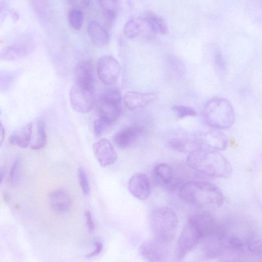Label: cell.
Wrapping results in <instances>:
<instances>
[{"label":"cell","mask_w":262,"mask_h":262,"mask_svg":"<svg viewBox=\"0 0 262 262\" xmlns=\"http://www.w3.org/2000/svg\"><path fill=\"white\" fill-rule=\"evenodd\" d=\"M178 195L185 202L201 208L219 207L224 201L220 189L206 181L185 182L180 187Z\"/></svg>","instance_id":"cell-1"},{"label":"cell","mask_w":262,"mask_h":262,"mask_svg":"<svg viewBox=\"0 0 262 262\" xmlns=\"http://www.w3.org/2000/svg\"><path fill=\"white\" fill-rule=\"evenodd\" d=\"M186 162L192 169L212 178H226L232 172L229 162L217 151L196 148L188 154Z\"/></svg>","instance_id":"cell-2"},{"label":"cell","mask_w":262,"mask_h":262,"mask_svg":"<svg viewBox=\"0 0 262 262\" xmlns=\"http://www.w3.org/2000/svg\"><path fill=\"white\" fill-rule=\"evenodd\" d=\"M203 116L210 127L220 130L230 128L235 120L232 104L226 98L221 97L212 98L205 103Z\"/></svg>","instance_id":"cell-3"},{"label":"cell","mask_w":262,"mask_h":262,"mask_svg":"<svg viewBox=\"0 0 262 262\" xmlns=\"http://www.w3.org/2000/svg\"><path fill=\"white\" fill-rule=\"evenodd\" d=\"M149 224L155 239L167 244L175 236L178 220L172 209L167 207H160L150 212Z\"/></svg>","instance_id":"cell-4"},{"label":"cell","mask_w":262,"mask_h":262,"mask_svg":"<svg viewBox=\"0 0 262 262\" xmlns=\"http://www.w3.org/2000/svg\"><path fill=\"white\" fill-rule=\"evenodd\" d=\"M96 105L98 117L113 125L120 117L122 110L120 90L116 88L106 89L99 96Z\"/></svg>","instance_id":"cell-5"},{"label":"cell","mask_w":262,"mask_h":262,"mask_svg":"<svg viewBox=\"0 0 262 262\" xmlns=\"http://www.w3.org/2000/svg\"><path fill=\"white\" fill-rule=\"evenodd\" d=\"M69 97L71 106L75 111L87 113L94 104V88L75 82L71 88Z\"/></svg>","instance_id":"cell-6"},{"label":"cell","mask_w":262,"mask_h":262,"mask_svg":"<svg viewBox=\"0 0 262 262\" xmlns=\"http://www.w3.org/2000/svg\"><path fill=\"white\" fill-rule=\"evenodd\" d=\"M196 148L214 151L225 150L228 146V139L220 130L210 129L194 135Z\"/></svg>","instance_id":"cell-7"},{"label":"cell","mask_w":262,"mask_h":262,"mask_svg":"<svg viewBox=\"0 0 262 262\" xmlns=\"http://www.w3.org/2000/svg\"><path fill=\"white\" fill-rule=\"evenodd\" d=\"M139 252L145 262H166L169 255L167 244L156 239L143 242Z\"/></svg>","instance_id":"cell-8"},{"label":"cell","mask_w":262,"mask_h":262,"mask_svg":"<svg viewBox=\"0 0 262 262\" xmlns=\"http://www.w3.org/2000/svg\"><path fill=\"white\" fill-rule=\"evenodd\" d=\"M121 67L118 61L113 57L105 55L101 57L97 64V73L99 79L104 84L111 85L118 79Z\"/></svg>","instance_id":"cell-9"},{"label":"cell","mask_w":262,"mask_h":262,"mask_svg":"<svg viewBox=\"0 0 262 262\" xmlns=\"http://www.w3.org/2000/svg\"><path fill=\"white\" fill-rule=\"evenodd\" d=\"M202 238L196 227L189 221L183 228L178 241V256L183 258Z\"/></svg>","instance_id":"cell-10"},{"label":"cell","mask_w":262,"mask_h":262,"mask_svg":"<svg viewBox=\"0 0 262 262\" xmlns=\"http://www.w3.org/2000/svg\"><path fill=\"white\" fill-rule=\"evenodd\" d=\"M188 221L196 227L202 238L213 236L217 228L215 219L207 210L191 215Z\"/></svg>","instance_id":"cell-11"},{"label":"cell","mask_w":262,"mask_h":262,"mask_svg":"<svg viewBox=\"0 0 262 262\" xmlns=\"http://www.w3.org/2000/svg\"><path fill=\"white\" fill-rule=\"evenodd\" d=\"M129 192L140 200L147 199L151 193V185L148 176L143 173H136L132 175L128 182Z\"/></svg>","instance_id":"cell-12"},{"label":"cell","mask_w":262,"mask_h":262,"mask_svg":"<svg viewBox=\"0 0 262 262\" xmlns=\"http://www.w3.org/2000/svg\"><path fill=\"white\" fill-rule=\"evenodd\" d=\"M94 154L97 161L102 167L113 164L117 155L109 140L102 138L95 142L93 146Z\"/></svg>","instance_id":"cell-13"},{"label":"cell","mask_w":262,"mask_h":262,"mask_svg":"<svg viewBox=\"0 0 262 262\" xmlns=\"http://www.w3.org/2000/svg\"><path fill=\"white\" fill-rule=\"evenodd\" d=\"M158 97L155 92L141 93L129 91L126 93L123 102L126 108L130 110L143 107L154 102Z\"/></svg>","instance_id":"cell-14"},{"label":"cell","mask_w":262,"mask_h":262,"mask_svg":"<svg viewBox=\"0 0 262 262\" xmlns=\"http://www.w3.org/2000/svg\"><path fill=\"white\" fill-rule=\"evenodd\" d=\"M143 130L139 125L125 127L116 133L113 137L115 144L120 148H126L139 138Z\"/></svg>","instance_id":"cell-15"},{"label":"cell","mask_w":262,"mask_h":262,"mask_svg":"<svg viewBox=\"0 0 262 262\" xmlns=\"http://www.w3.org/2000/svg\"><path fill=\"white\" fill-rule=\"evenodd\" d=\"M51 209L57 213L67 212L72 206V198L69 193L63 189L51 191L48 197Z\"/></svg>","instance_id":"cell-16"},{"label":"cell","mask_w":262,"mask_h":262,"mask_svg":"<svg viewBox=\"0 0 262 262\" xmlns=\"http://www.w3.org/2000/svg\"><path fill=\"white\" fill-rule=\"evenodd\" d=\"M94 67L90 60L78 62L74 70L75 82L83 85L94 88L95 74Z\"/></svg>","instance_id":"cell-17"},{"label":"cell","mask_w":262,"mask_h":262,"mask_svg":"<svg viewBox=\"0 0 262 262\" xmlns=\"http://www.w3.org/2000/svg\"><path fill=\"white\" fill-rule=\"evenodd\" d=\"M152 179L157 186L164 187L172 186L174 183L173 170L165 163L159 164L153 168Z\"/></svg>","instance_id":"cell-18"},{"label":"cell","mask_w":262,"mask_h":262,"mask_svg":"<svg viewBox=\"0 0 262 262\" xmlns=\"http://www.w3.org/2000/svg\"><path fill=\"white\" fill-rule=\"evenodd\" d=\"M88 33L93 43L102 47L106 45L110 40V35L105 27L96 21L90 22L87 28Z\"/></svg>","instance_id":"cell-19"},{"label":"cell","mask_w":262,"mask_h":262,"mask_svg":"<svg viewBox=\"0 0 262 262\" xmlns=\"http://www.w3.org/2000/svg\"><path fill=\"white\" fill-rule=\"evenodd\" d=\"M142 20L149 30L154 33L164 34L168 32V28L165 20L154 12L146 13Z\"/></svg>","instance_id":"cell-20"},{"label":"cell","mask_w":262,"mask_h":262,"mask_svg":"<svg viewBox=\"0 0 262 262\" xmlns=\"http://www.w3.org/2000/svg\"><path fill=\"white\" fill-rule=\"evenodd\" d=\"M170 146L174 150L183 153L188 152L196 148L194 135L191 137L178 136L169 140Z\"/></svg>","instance_id":"cell-21"},{"label":"cell","mask_w":262,"mask_h":262,"mask_svg":"<svg viewBox=\"0 0 262 262\" xmlns=\"http://www.w3.org/2000/svg\"><path fill=\"white\" fill-rule=\"evenodd\" d=\"M108 27H112L116 20L118 9V2L117 1H99L98 2Z\"/></svg>","instance_id":"cell-22"},{"label":"cell","mask_w":262,"mask_h":262,"mask_svg":"<svg viewBox=\"0 0 262 262\" xmlns=\"http://www.w3.org/2000/svg\"><path fill=\"white\" fill-rule=\"evenodd\" d=\"M32 132V123L30 122L24 127L20 134H12L9 138V141L12 145L25 148L30 144Z\"/></svg>","instance_id":"cell-23"},{"label":"cell","mask_w":262,"mask_h":262,"mask_svg":"<svg viewBox=\"0 0 262 262\" xmlns=\"http://www.w3.org/2000/svg\"><path fill=\"white\" fill-rule=\"evenodd\" d=\"M28 53V49L26 45L16 43L4 49L1 52V57L6 60H14L25 56Z\"/></svg>","instance_id":"cell-24"},{"label":"cell","mask_w":262,"mask_h":262,"mask_svg":"<svg viewBox=\"0 0 262 262\" xmlns=\"http://www.w3.org/2000/svg\"><path fill=\"white\" fill-rule=\"evenodd\" d=\"M141 20L130 19L125 24L124 33L125 36L129 39L138 37L142 30V23Z\"/></svg>","instance_id":"cell-25"},{"label":"cell","mask_w":262,"mask_h":262,"mask_svg":"<svg viewBox=\"0 0 262 262\" xmlns=\"http://www.w3.org/2000/svg\"><path fill=\"white\" fill-rule=\"evenodd\" d=\"M37 139L34 144L31 145L33 150H39L43 148L47 141L45 123L43 119H40L37 122Z\"/></svg>","instance_id":"cell-26"},{"label":"cell","mask_w":262,"mask_h":262,"mask_svg":"<svg viewBox=\"0 0 262 262\" xmlns=\"http://www.w3.org/2000/svg\"><path fill=\"white\" fill-rule=\"evenodd\" d=\"M68 19L70 25L75 30H79L83 24V14L78 8H74L68 13Z\"/></svg>","instance_id":"cell-27"},{"label":"cell","mask_w":262,"mask_h":262,"mask_svg":"<svg viewBox=\"0 0 262 262\" xmlns=\"http://www.w3.org/2000/svg\"><path fill=\"white\" fill-rule=\"evenodd\" d=\"M171 109L176 113L177 116L180 119L195 116L197 114L193 108L184 105H174L172 106Z\"/></svg>","instance_id":"cell-28"},{"label":"cell","mask_w":262,"mask_h":262,"mask_svg":"<svg viewBox=\"0 0 262 262\" xmlns=\"http://www.w3.org/2000/svg\"><path fill=\"white\" fill-rule=\"evenodd\" d=\"M77 174L80 188L84 195H88L90 192V186L88 175L84 168L80 167L78 168Z\"/></svg>","instance_id":"cell-29"},{"label":"cell","mask_w":262,"mask_h":262,"mask_svg":"<svg viewBox=\"0 0 262 262\" xmlns=\"http://www.w3.org/2000/svg\"><path fill=\"white\" fill-rule=\"evenodd\" d=\"M21 161L16 159L13 163L9 172V182L12 185H15L19 180L20 175Z\"/></svg>","instance_id":"cell-30"},{"label":"cell","mask_w":262,"mask_h":262,"mask_svg":"<svg viewBox=\"0 0 262 262\" xmlns=\"http://www.w3.org/2000/svg\"><path fill=\"white\" fill-rule=\"evenodd\" d=\"M110 123L105 120L98 117L94 123V133L96 137H100L112 126Z\"/></svg>","instance_id":"cell-31"},{"label":"cell","mask_w":262,"mask_h":262,"mask_svg":"<svg viewBox=\"0 0 262 262\" xmlns=\"http://www.w3.org/2000/svg\"><path fill=\"white\" fill-rule=\"evenodd\" d=\"M250 252L257 256H262V238L249 241L246 244Z\"/></svg>","instance_id":"cell-32"},{"label":"cell","mask_w":262,"mask_h":262,"mask_svg":"<svg viewBox=\"0 0 262 262\" xmlns=\"http://www.w3.org/2000/svg\"><path fill=\"white\" fill-rule=\"evenodd\" d=\"M84 216L88 229L89 232H92L95 229V225L91 212L89 210L85 211Z\"/></svg>","instance_id":"cell-33"},{"label":"cell","mask_w":262,"mask_h":262,"mask_svg":"<svg viewBox=\"0 0 262 262\" xmlns=\"http://www.w3.org/2000/svg\"><path fill=\"white\" fill-rule=\"evenodd\" d=\"M95 245V250L92 252L90 253L88 255L85 256V257L87 258H92L95 257L99 254V253L101 252L103 245L101 242L99 241H95L94 243Z\"/></svg>","instance_id":"cell-34"},{"label":"cell","mask_w":262,"mask_h":262,"mask_svg":"<svg viewBox=\"0 0 262 262\" xmlns=\"http://www.w3.org/2000/svg\"><path fill=\"white\" fill-rule=\"evenodd\" d=\"M70 5L73 6L74 8H81L83 7H86L90 5L91 1H82V0H76V1H69Z\"/></svg>","instance_id":"cell-35"},{"label":"cell","mask_w":262,"mask_h":262,"mask_svg":"<svg viewBox=\"0 0 262 262\" xmlns=\"http://www.w3.org/2000/svg\"><path fill=\"white\" fill-rule=\"evenodd\" d=\"M5 128L3 126V125L1 124V145L2 144L4 139L5 138Z\"/></svg>","instance_id":"cell-36"},{"label":"cell","mask_w":262,"mask_h":262,"mask_svg":"<svg viewBox=\"0 0 262 262\" xmlns=\"http://www.w3.org/2000/svg\"><path fill=\"white\" fill-rule=\"evenodd\" d=\"M4 174V172H3V171H1V183L3 181V175Z\"/></svg>","instance_id":"cell-37"}]
</instances>
